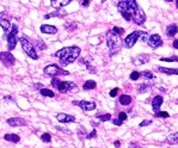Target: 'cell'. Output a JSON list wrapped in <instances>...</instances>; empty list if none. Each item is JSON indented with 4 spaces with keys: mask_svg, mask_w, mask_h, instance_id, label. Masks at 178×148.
<instances>
[{
    "mask_svg": "<svg viewBox=\"0 0 178 148\" xmlns=\"http://www.w3.org/2000/svg\"><path fill=\"white\" fill-rule=\"evenodd\" d=\"M111 30H113V32H114L115 35H117V36H121V35L124 34V29H123V28H119V26H114Z\"/></svg>",
    "mask_w": 178,
    "mask_h": 148,
    "instance_id": "obj_35",
    "label": "cell"
},
{
    "mask_svg": "<svg viewBox=\"0 0 178 148\" xmlns=\"http://www.w3.org/2000/svg\"><path fill=\"white\" fill-rule=\"evenodd\" d=\"M172 47L176 48V49H178V39H175V41L172 42Z\"/></svg>",
    "mask_w": 178,
    "mask_h": 148,
    "instance_id": "obj_50",
    "label": "cell"
},
{
    "mask_svg": "<svg viewBox=\"0 0 178 148\" xmlns=\"http://www.w3.org/2000/svg\"><path fill=\"white\" fill-rule=\"evenodd\" d=\"M159 73L167 74V75H178V68H166V67H157Z\"/></svg>",
    "mask_w": 178,
    "mask_h": 148,
    "instance_id": "obj_20",
    "label": "cell"
},
{
    "mask_svg": "<svg viewBox=\"0 0 178 148\" xmlns=\"http://www.w3.org/2000/svg\"><path fill=\"white\" fill-rule=\"evenodd\" d=\"M151 87H153V85L143 82V84H140V85H138L136 90H138L139 93H146V92H148V91L151 90Z\"/></svg>",
    "mask_w": 178,
    "mask_h": 148,
    "instance_id": "obj_26",
    "label": "cell"
},
{
    "mask_svg": "<svg viewBox=\"0 0 178 148\" xmlns=\"http://www.w3.org/2000/svg\"><path fill=\"white\" fill-rule=\"evenodd\" d=\"M32 44L34 47L37 49V50H45L47 49V44L43 42V39H40V38H36L32 41Z\"/></svg>",
    "mask_w": 178,
    "mask_h": 148,
    "instance_id": "obj_24",
    "label": "cell"
},
{
    "mask_svg": "<svg viewBox=\"0 0 178 148\" xmlns=\"http://www.w3.org/2000/svg\"><path fill=\"white\" fill-rule=\"evenodd\" d=\"M96 87H97V82H96L95 80H87V81H85L84 85H82V90H85V91L95 90Z\"/></svg>",
    "mask_w": 178,
    "mask_h": 148,
    "instance_id": "obj_25",
    "label": "cell"
},
{
    "mask_svg": "<svg viewBox=\"0 0 178 148\" xmlns=\"http://www.w3.org/2000/svg\"><path fill=\"white\" fill-rule=\"evenodd\" d=\"M147 43H148V45H149L151 48L157 49V48H160V47L163 45V39H161V37L159 36L158 34H153V35L149 36Z\"/></svg>",
    "mask_w": 178,
    "mask_h": 148,
    "instance_id": "obj_11",
    "label": "cell"
},
{
    "mask_svg": "<svg viewBox=\"0 0 178 148\" xmlns=\"http://www.w3.org/2000/svg\"><path fill=\"white\" fill-rule=\"evenodd\" d=\"M77 28H78V24L74 20H68L65 23V29L68 31H74Z\"/></svg>",
    "mask_w": 178,
    "mask_h": 148,
    "instance_id": "obj_28",
    "label": "cell"
},
{
    "mask_svg": "<svg viewBox=\"0 0 178 148\" xmlns=\"http://www.w3.org/2000/svg\"><path fill=\"white\" fill-rule=\"evenodd\" d=\"M96 135H97V130L93 129L92 131H91V133H89V135H87V139H89V140H90V139H93Z\"/></svg>",
    "mask_w": 178,
    "mask_h": 148,
    "instance_id": "obj_45",
    "label": "cell"
},
{
    "mask_svg": "<svg viewBox=\"0 0 178 148\" xmlns=\"http://www.w3.org/2000/svg\"><path fill=\"white\" fill-rule=\"evenodd\" d=\"M43 72H44L45 75H48V76H53V78L60 76V75H68V74H69L68 71H63L61 67H59L58 65H54V63L45 66V67L43 68Z\"/></svg>",
    "mask_w": 178,
    "mask_h": 148,
    "instance_id": "obj_7",
    "label": "cell"
},
{
    "mask_svg": "<svg viewBox=\"0 0 178 148\" xmlns=\"http://www.w3.org/2000/svg\"><path fill=\"white\" fill-rule=\"evenodd\" d=\"M114 146L116 148H119L121 147V141H115V142H114Z\"/></svg>",
    "mask_w": 178,
    "mask_h": 148,
    "instance_id": "obj_51",
    "label": "cell"
},
{
    "mask_svg": "<svg viewBox=\"0 0 178 148\" xmlns=\"http://www.w3.org/2000/svg\"><path fill=\"white\" fill-rule=\"evenodd\" d=\"M40 31L42 34H49V35H55L58 32V28L54 25H49V24H43L41 25Z\"/></svg>",
    "mask_w": 178,
    "mask_h": 148,
    "instance_id": "obj_17",
    "label": "cell"
},
{
    "mask_svg": "<svg viewBox=\"0 0 178 148\" xmlns=\"http://www.w3.org/2000/svg\"><path fill=\"white\" fill-rule=\"evenodd\" d=\"M178 34V25L177 24H170L166 28V35L167 37H175Z\"/></svg>",
    "mask_w": 178,
    "mask_h": 148,
    "instance_id": "obj_19",
    "label": "cell"
},
{
    "mask_svg": "<svg viewBox=\"0 0 178 148\" xmlns=\"http://www.w3.org/2000/svg\"><path fill=\"white\" fill-rule=\"evenodd\" d=\"M175 2H176V6H177V8H178V0H176Z\"/></svg>",
    "mask_w": 178,
    "mask_h": 148,
    "instance_id": "obj_53",
    "label": "cell"
},
{
    "mask_svg": "<svg viewBox=\"0 0 178 148\" xmlns=\"http://www.w3.org/2000/svg\"><path fill=\"white\" fill-rule=\"evenodd\" d=\"M111 121H113V124H114V126H117V127H121V126H122V123H123L119 117H117V118H114V119H111Z\"/></svg>",
    "mask_w": 178,
    "mask_h": 148,
    "instance_id": "obj_42",
    "label": "cell"
},
{
    "mask_svg": "<svg viewBox=\"0 0 178 148\" xmlns=\"http://www.w3.org/2000/svg\"><path fill=\"white\" fill-rule=\"evenodd\" d=\"M86 68H87V71H90L92 74H96L97 73V71H96V67H93V66H91V65H87L86 66Z\"/></svg>",
    "mask_w": 178,
    "mask_h": 148,
    "instance_id": "obj_44",
    "label": "cell"
},
{
    "mask_svg": "<svg viewBox=\"0 0 178 148\" xmlns=\"http://www.w3.org/2000/svg\"><path fill=\"white\" fill-rule=\"evenodd\" d=\"M6 123L11 127H22V126H25L26 122L22 118V117H12V118H7L6 119Z\"/></svg>",
    "mask_w": 178,
    "mask_h": 148,
    "instance_id": "obj_16",
    "label": "cell"
},
{
    "mask_svg": "<svg viewBox=\"0 0 178 148\" xmlns=\"http://www.w3.org/2000/svg\"><path fill=\"white\" fill-rule=\"evenodd\" d=\"M4 99H5V100H8V102H13V103L16 102V99H15L12 96H5V97H4Z\"/></svg>",
    "mask_w": 178,
    "mask_h": 148,
    "instance_id": "obj_48",
    "label": "cell"
},
{
    "mask_svg": "<svg viewBox=\"0 0 178 148\" xmlns=\"http://www.w3.org/2000/svg\"><path fill=\"white\" fill-rule=\"evenodd\" d=\"M0 57H1V62L6 66V67H12L16 63V59L15 56L11 54V52H1L0 53Z\"/></svg>",
    "mask_w": 178,
    "mask_h": 148,
    "instance_id": "obj_9",
    "label": "cell"
},
{
    "mask_svg": "<svg viewBox=\"0 0 178 148\" xmlns=\"http://www.w3.org/2000/svg\"><path fill=\"white\" fill-rule=\"evenodd\" d=\"M140 76H141V74L139 73V72H136V71H133V72L130 73V75H129V79H130V80H133V81H136Z\"/></svg>",
    "mask_w": 178,
    "mask_h": 148,
    "instance_id": "obj_38",
    "label": "cell"
},
{
    "mask_svg": "<svg viewBox=\"0 0 178 148\" xmlns=\"http://www.w3.org/2000/svg\"><path fill=\"white\" fill-rule=\"evenodd\" d=\"M40 139L44 142V143H49L52 141V135L49 133H43L40 136Z\"/></svg>",
    "mask_w": 178,
    "mask_h": 148,
    "instance_id": "obj_31",
    "label": "cell"
},
{
    "mask_svg": "<svg viewBox=\"0 0 178 148\" xmlns=\"http://www.w3.org/2000/svg\"><path fill=\"white\" fill-rule=\"evenodd\" d=\"M50 82H52V86L54 89H56L60 93H67L69 92V91H73V90L77 89V85L73 81H62L60 79L53 78Z\"/></svg>",
    "mask_w": 178,
    "mask_h": 148,
    "instance_id": "obj_4",
    "label": "cell"
},
{
    "mask_svg": "<svg viewBox=\"0 0 178 148\" xmlns=\"http://www.w3.org/2000/svg\"><path fill=\"white\" fill-rule=\"evenodd\" d=\"M132 97L129 96V94H121L119 98V102L121 105H124V106H127V105H130L132 104Z\"/></svg>",
    "mask_w": 178,
    "mask_h": 148,
    "instance_id": "obj_22",
    "label": "cell"
},
{
    "mask_svg": "<svg viewBox=\"0 0 178 148\" xmlns=\"http://www.w3.org/2000/svg\"><path fill=\"white\" fill-rule=\"evenodd\" d=\"M74 105H78L82 111H92L97 108V104L95 102H89V100H74Z\"/></svg>",
    "mask_w": 178,
    "mask_h": 148,
    "instance_id": "obj_10",
    "label": "cell"
},
{
    "mask_svg": "<svg viewBox=\"0 0 178 148\" xmlns=\"http://www.w3.org/2000/svg\"><path fill=\"white\" fill-rule=\"evenodd\" d=\"M34 87H35L36 90H39V91H41V90H43V89H44L43 84H41V82H36V84H34Z\"/></svg>",
    "mask_w": 178,
    "mask_h": 148,
    "instance_id": "obj_46",
    "label": "cell"
},
{
    "mask_svg": "<svg viewBox=\"0 0 178 148\" xmlns=\"http://www.w3.org/2000/svg\"><path fill=\"white\" fill-rule=\"evenodd\" d=\"M40 92H41V94L44 96V97H50V98H53V97L55 96V93L53 92L52 90H49V89H43V90H41Z\"/></svg>",
    "mask_w": 178,
    "mask_h": 148,
    "instance_id": "obj_33",
    "label": "cell"
},
{
    "mask_svg": "<svg viewBox=\"0 0 178 148\" xmlns=\"http://www.w3.org/2000/svg\"><path fill=\"white\" fill-rule=\"evenodd\" d=\"M149 62V55L148 54H139V55L134 56L132 59V63L134 66H141V65H145Z\"/></svg>",
    "mask_w": 178,
    "mask_h": 148,
    "instance_id": "obj_12",
    "label": "cell"
},
{
    "mask_svg": "<svg viewBox=\"0 0 178 148\" xmlns=\"http://www.w3.org/2000/svg\"><path fill=\"white\" fill-rule=\"evenodd\" d=\"M115 5L124 20L133 22L136 25H143L146 22V15L135 0H122Z\"/></svg>",
    "mask_w": 178,
    "mask_h": 148,
    "instance_id": "obj_1",
    "label": "cell"
},
{
    "mask_svg": "<svg viewBox=\"0 0 178 148\" xmlns=\"http://www.w3.org/2000/svg\"><path fill=\"white\" fill-rule=\"evenodd\" d=\"M164 103V98L161 97V96H154L153 97V99H152V110H153V112L154 113H157V112H159L160 111V106H161V104Z\"/></svg>",
    "mask_w": 178,
    "mask_h": 148,
    "instance_id": "obj_15",
    "label": "cell"
},
{
    "mask_svg": "<svg viewBox=\"0 0 178 148\" xmlns=\"http://www.w3.org/2000/svg\"><path fill=\"white\" fill-rule=\"evenodd\" d=\"M119 92V87H115V89H113V90L110 91V93H109V94H110V97H116Z\"/></svg>",
    "mask_w": 178,
    "mask_h": 148,
    "instance_id": "obj_43",
    "label": "cell"
},
{
    "mask_svg": "<svg viewBox=\"0 0 178 148\" xmlns=\"http://www.w3.org/2000/svg\"><path fill=\"white\" fill-rule=\"evenodd\" d=\"M4 140L10 141V142H12V143H18L20 141V137L17 134H5V135H4Z\"/></svg>",
    "mask_w": 178,
    "mask_h": 148,
    "instance_id": "obj_23",
    "label": "cell"
},
{
    "mask_svg": "<svg viewBox=\"0 0 178 148\" xmlns=\"http://www.w3.org/2000/svg\"><path fill=\"white\" fill-rule=\"evenodd\" d=\"M149 124H152V121H151V119H145V121H142V122L139 124V127L142 128V127H146V126H149Z\"/></svg>",
    "mask_w": 178,
    "mask_h": 148,
    "instance_id": "obj_40",
    "label": "cell"
},
{
    "mask_svg": "<svg viewBox=\"0 0 178 148\" xmlns=\"http://www.w3.org/2000/svg\"><path fill=\"white\" fill-rule=\"evenodd\" d=\"M177 104H178V99H177Z\"/></svg>",
    "mask_w": 178,
    "mask_h": 148,
    "instance_id": "obj_54",
    "label": "cell"
},
{
    "mask_svg": "<svg viewBox=\"0 0 178 148\" xmlns=\"http://www.w3.org/2000/svg\"><path fill=\"white\" fill-rule=\"evenodd\" d=\"M81 49L77 45H71V47H65L62 49L58 50L55 53V56L59 59L60 65L66 67L71 63H73L78 57H79Z\"/></svg>",
    "mask_w": 178,
    "mask_h": 148,
    "instance_id": "obj_2",
    "label": "cell"
},
{
    "mask_svg": "<svg viewBox=\"0 0 178 148\" xmlns=\"http://www.w3.org/2000/svg\"><path fill=\"white\" fill-rule=\"evenodd\" d=\"M105 37H106V45L109 49V55L114 56L115 54L119 53L122 47L124 45V42L122 41L121 36L115 35L113 32V30H109V31H106Z\"/></svg>",
    "mask_w": 178,
    "mask_h": 148,
    "instance_id": "obj_3",
    "label": "cell"
},
{
    "mask_svg": "<svg viewBox=\"0 0 178 148\" xmlns=\"http://www.w3.org/2000/svg\"><path fill=\"white\" fill-rule=\"evenodd\" d=\"M148 32L147 31H140V41L141 42H148Z\"/></svg>",
    "mask_w": 178,
    "mask_h": 148,
    "instance_id": "obj_36",
    "label": "cell"
},
{
    "mask_svg": "<svg viewBox=\"0 0 178 148\" xmlns=\"http://www.w3.org/2000/svg\"><path fill=\"white\" fill-rule=\"evenodd\" d=\"M87 135H89V133L86 131L85 127L84 126H80L79 129H78V137H79L81 141H84L85 139H87Z\"/></svg>",
    "mask_w": 178,
    "mask_h": 148,
    "instance_id": "obj_29",
    "label": "cell"
},
{
    "mask_svg": "<svg viewBox=\"0 0 178 148\" xmlns=\"http://www.w3.org/2000/svg\"><path fill=\"white\" fill-rule=\"evenodd\" d=\"M68 15V12L67 11H65V10H62V8H58V10H55V11H53V12H50V13H47V15H44V19H49V18H63V17H66Z\"/></svg>",
    "mask_w": 178,
    "mask_h": 148,
    "instance_id": "obj_14",
    "label": "cell"
},
{
    "mask_svg": "<svg viewBox=\"0 0 178 148\" xmlns=\"http://www.w3.org/2000/svg\"><path fill=\"white\" fill-rule=\"evenodd\" d=\"M18 34V26L16 24L12 25L11 31L6 35V39H7V49L8 50H13L17 45V42H19V38L17 37Z\"/></svg>",
    "mask_w": 178,
    "mask_h": 148,
    "instance_id": "obj_6",
    "label": "cell"
},
{
    "mask_svg": "<svg viewBox=\"0 0 178 148\" xmlns=\"http://www.w3.org/2000/svg\"><path fill=\"white\" fill-rule=\"evenodd\" d=\"M166 141L171 145H178V131L177 133H172L166 137Z\"/></svg>",
    "mask_w": 178,
    "mask_h": 148,
    "instance_id": "obj_27",
    "label": "cell"
},
{
    "mask_svg": "<svg viewBox=\"0 0 178 148\" xmlns=\"http://www.w3.org/2000/svg\"><path fill=\"white\" fill-rule=\"evenodd\" d=\"M138 39H140V30H135V31H133L132 34L127 35V37L123 39V42H124V47H127L128 49L133 48Z\"/></svg>",
    "mask_w": 178,
    "mask_h": 148,
    "instance_id": "obj_8",
    "label": "cell"
},
{
    "mask_svg": "<svg viewBox=\"0 0 178 148\" xmlns=\"http://www.w3.org/2000/svg\"><path fill=\"white\" fill-rule=\"evenodd\" d=\"M79 62L81 63V65L87 66V65H90V63H91V60H90V59H87V57H80Z\"/></svg>",
    "mask_w": 178,
    "mask_h": 148,
    "instance_id": "obj_39",
    "label": "cell"
},
{
    "mask_svg": "<svg viewBox=\"0 0 178 148\" xmlns=\"http://www.w3.org/2000/svg\"><path fill=\"white\" fill-rule=\"evenodd\" d=\"M90 2H91V1H89V0H84V1H80L81 6H84V7H87V6L90 5Z\"/></svg>",
    "mask_w": 178,
    "mask_h": 148,
    "instance_id": "obj_49",
    "label": "cell"
},
{
    "mask_svg": "<svg viewBox=\"0 0 178 148\" xmlns=\"http://www.w3.org/2000/svg\"><path fill=\"white\" fill-rule=\"evenodd\" d=\"M96 117L100 122H108V121L111 119V113H104V115H99V116L97 115Z\"/></svg>",
    "mask_w": 178,
    "mask_h": 148,
    "instance_id": "obj_30",
    "label": "cell"
},
{
    "mask_svg": "<svg viewBox=\"0 0 178 148\" xmlns=\"http://www.w3.org/2000/svg\"><path fill=\"white\" fill-rule=\"evenodd\" d=\"M154 115H156V117H158V118H169V117H170V113L166 112V111H159V112L154 113Z\"/></svg>",
    "mask_w": 178,
    "mask_h": 148,
    "instance_id": "obj_37",
    "label": "cell"
},
{
    "mask_svg": "<svg viewBox=\"0 0 178 148\" xmlns=\"http://www.w3.org/2000/svg\"><path fill=\"white\" fill-rule=\"evenodd\" d=\"M140 74H141V76H143L147 80H153L154 79V74L152 73L151 71H143V72H141Z\"/></svg>",
    "mask_w": 178,
    "mask_h": 148,
    "instance_id": "obj_32",
    "label": "cell"
},
{
    "mask_svg": "<svg viewBox=\"0 0 178 148\" xmlns=\"http://www.w3.org/2000/svg\"><path fill=\"white\" fill-rule=\"evenodd\" d=\"M71 2H72L71 0H62V1H59V0H52V1H50V5L58 10V8H61V7H63V6L69 5Z\"/></svg>",
    "mask_w": 178,
    "mask_h": 148,
    "instance_id": "obj_21",
    "label": "cell"
},
{
    "mask_svg": "<svg viewBox=\"0 0 178 148\" xmlns=\"http://www.w3.org/2000/svg\"><path fill=\"white\" fill-rule=\"evenodd\" d=\"M0 25H1V29H2V31H4L5 35H7V34L11 31V29H12V24H11V22L7 20V19L2 18V17H1V19H0Z\"/></svg>",
    "mask_w": 178,
    "mask_h": 148,
    "instance_id": "obj_18",
    "label": "cell"
},
{
    "mask_svg": "<svg viewBox=\"0 0 178 148\" xmlns=\"http://www.w3.org/2000/svg\"><path fill=\"white\" fill-rule=\"evenodd\" d=\"M19 43L20 45H22V49L24 50V53L29 56L31 60H39L37 50L34 47V44L31 43V41H29L26 37H19Z\"/></svg>",
    "mask_w": 178,
    "mask_h": 148,
    "instance_id": "obj_5",
    "label": "cell"
},
{
    "mask_svg": "<svg viewBox=\"0 0 178 148\" xmlns=\"http://www.w3.org/2000/svg\"><path fill=\"white\" fill-rule=\"evenodd\" d=\"M119 118L123 122V121H126L127 118H128V115H127V112H123V111H121L119 113Z\"/></svg>",
    "mask_w": 178,
    "mask_h": 148,
    "instance_id": "obj_41",
    "label": "cell"
},
{
    "mask_svg": "<svg viewBox=\"0 0 178 148\" xmlns=\"http://www.w3.org/2000/svg\"><path fill=\"white\" fill-rule=\"evenodd\" d=\"M55 129L60 130V131H63V133H66V134H71V130H69V129H65V128H62V127H55Z\"/></svg>",
    "mask_w": 178,
    "mask_h": 148,
    "instance_id": "obj_47",
    "label": "cell"
},
{
    "mask_svg": "<svg viewBox=\"0 0 178 148\" xmlns=\"http://www.w3.org/2000/svg\"><path fill=\"white\" fill-rule=\"evenodd\" d=\"M160 61H164V62H178V56L172 55L170 57H161Z\"/></svg>",
    "mask_w": 178,
    "mask_h": 148,
    "instance_id": "obj_34",
    "label": "cell"
},
{
    "mask_svg": "<svg viewBox=\"0 0 178 148\" xmlns=\"http://www.w3.org/2000/svg\"><path fill=\"white\" fill-rule=\"evenodd\" d=\"M138 147H139L138 143H130V147L129 148H138Z\"/></svg>",
    "mask_w": 178,
    "mask_h": 148,
    "instance_id": "obj_52",
    "label": "cell"
},
{
    "mask_svg": "<svg viewBox=\"0 0 178 148\" xmlns=\"http://www.w3.org/2000/svg\"><path fill=\"white\" fill-rule=\"evenodd\" d=\"M55 117L60 123H73V122H76V117L73 115H68V113H63V112L58 113Z\"/></svg>",
    "mask_w": 178,
    "mask_h": 148,
    "instance_id": "obj_13",
    "label": "cell"
}]
</instances>
